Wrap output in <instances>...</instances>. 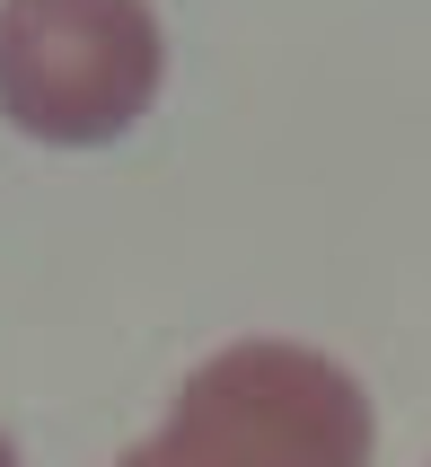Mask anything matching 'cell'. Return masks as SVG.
Wrapping results in <instances>:
<instances>
[{
    "instance_id": "6da1fadb",
    "label": "cell",
    "mask_w": 431,
    "mask_h": 467,
    "mask_svg": "<svg viewBox=\"0 0 431 467\" xmlns=\"http://www.w3.org/2000/svg\"><path fill=\"white\" fill-rule=\"evenodd\" d=\"M370 397L317 344H229L177 389V415L115 467H370Z\"/></svg>"
},
{
    "instance_id": "7a4b0ae2",
    "label": "cell",
    "mask_w": 431,
    "mask_h": 467,
    "mask_svg": "<svg viewBox=\"0 0 431 467\" xmlns=\"http://www.w3.org/2000/svg\"><path fill=\"white\" fill-rule=\"evenodd\" d=\"M168 45L150 0H0V115L26 141L97 150L159 98Z\"/></svg>"
},
{
    "instance_id": "3957f363",
    "label": "cell",
    "mask_w": 431,
    "mask_h": 467,
    "mask_svg": "<svg viewBox=\"0 0 431 467\" xmlns=\"http://www.w3.org/2000/svg\"><path fill=\"white\" fill-rule=\"evenodd\" d=\"M0 467H18V450H9V432H0Z\"/></svg>"
}]
</instances>
